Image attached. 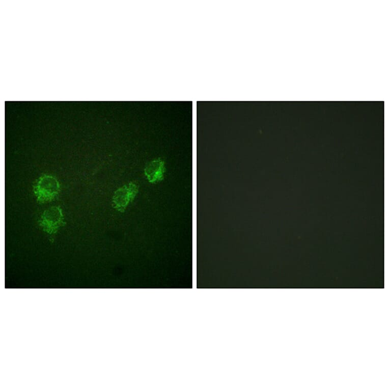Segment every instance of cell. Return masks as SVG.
<instances>
[{
    "mask_svg": "<svg viewBox=\"0 0 389 389\" xmlns=\"http://www.w3.org/2000/svg\"><path fill=\"white\" fill-rule=\"evenodd\" d=\"M65 223L62 209L58 206H51L45 209L38 221L41 229L49 235L56 234Z\"/></svg>",
    "mask_w": 389,
    "mask_h": 389,
    "instance_id": "cell-2",
    "label": "cell"
},
{
    "mask_svg": "<svg viewBox=\"0 0 389 389\" xmlns=\"http://www.w3.org/2000/svg\"><path fill=\"white\" fill-rule=\"evenodd\" d=\"M138 190V186L130 182L118 188L112 198L113 207L118 211H124L134 199Z\"/></svg>",
    "mask_w": 389,
    "mask_h": 389,
    "instance_id": "cell-3",
    "label": "cell"
},
{
    "mask_svg": "<svg viewBox=\"0 0 389 389\" xmlns=\"http://www.w3.org/2000/svg\"><path fill=\"white\" fill-rule=\"evenodd\" d=\"M60 191V185L58 179L52 175L43 174L36 181L33 192L37 202L43 204L55 199Z\"/></svg>",
    "mask_w": 389,
    "mask_h": 389,
    "instance_id": "cell-1",
    "label": "cell"
},
{
    "mask_svg": "<svg viewBox=\"0 0 389 389\" xmlns=\"http://www.w3.org/2000/svg\"><path fill=\"white\" fill-rule=\"evenodd\" d=\"M165 171L164 161L160 158H157L146 164L144 169V174L150 183H155L163 179Z\"/></svg>",
    "mask_w": 389,
    "mask_h": 389,
    "instance_id": "cell-4",
    "label": "cell"
}]
</instances>
